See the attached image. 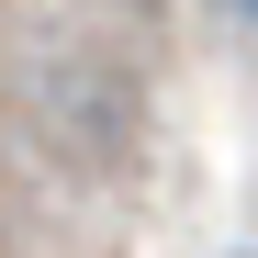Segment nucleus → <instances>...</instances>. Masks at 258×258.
Instances as JSON below:
<instances>
[{"instance_id":"obj_1","label":"nucleus","mask_w":258,"mask_h":258,"mask_svg":"<svg viewBox=\"0 0 258 258\" xmlns=\"http://www.w3.org/2000/svg\"><path fill=\"white\" fill-rule=\"evenodd\" d=\"M247 12H258V0H247Z\"/></svg>"}]
</instances>
